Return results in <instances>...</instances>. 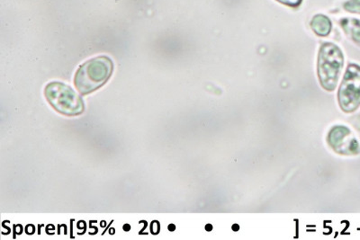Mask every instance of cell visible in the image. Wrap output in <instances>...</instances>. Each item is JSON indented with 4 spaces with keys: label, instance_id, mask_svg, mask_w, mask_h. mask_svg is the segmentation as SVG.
<instances>
[{
    "label": "cell",
    "instance_id": "6da1fadb",
    "mask_svg": "<svg viewBox=\"0 0 360 240\" xmlns=\"http://www.w3.org/2000/svg\"><path fill=\"white\" fill-rule=\"evenodd\" d=\"M114 62L108 56L90 59L79 67L74 76V86L80 94L85 95L98 91L111 78Z\"/></svg>",
    "mask_w": 360,
    "mask_h": 240
},
{
    "label": "cell",
    "instance_id": "7a4b0ae2",
    "mask_svg": "<svg viewBox=\"0 0 360 240\" xmlns=\"http://www.w3.org/2000/svg\"><path fill=\"white\" fill-rule=\"evenodd\" d=\"M344 66L342 50L332 43H324L318 54L317 72L320 84L327 91H334Z\"/></svg>",
    "mask_w": 360,
    "mask_h": 240
},
{
    "label": "cell",
    "instance_id": "3957f363",
    "mask_svg": "<svg viewBox=\"0 0 360 240\" xmlns=\"http://www.w3.org/2000/svg\"><path fill=\"white\" fill-rule=\"evenodd\" d=\"M44 95L54 110L67 116H76L85 110L82 97L72 88L63 82L49 83L45 86Z\"/></svg>",
    "mask_w": 360,
    "mask_h": 240
},
{
    "label": "cell",
    "instance_id": "277c9868",
    "mask_svg": "<svg viewBox=\"0 0 360 240\" xmlns=\"http://www.w3.org/2000/svg\"><path fill=\"white\" fill-rule=\"evenodd\" d=\"M340 109L346 114L354 113L360 107V66L350 63L347 67L338 92Z\"/></svg>",
    "mask_w": 360,
    "mask_h": 240
},
{
    "label": "cell",
    "instance_id": "5b68a950",
    "mask_svg": "<svg viewBox=\"0 0 360 240\" xmlns=\"http://www.w3.org/2000/svg\"><path fill=\"white\" fill-rule=\"evenodd\" d=\"M328 143L340 155L356 156L360 153V144L355 134L346 126H335L328 134Z\"/></svg>",
    "mask_w": 360,
    "mask_h": 240
},
{
    "label": "cell",
    "instance_id": "8992f818",
    "mask_svg": "<svg viewBox=\"0 0 360 240\" xmlns=\"http://www.w3.org/2000/svg\"><path fill=\"white\" fill-rule=\"evenodd\" d=\"M310 27L318 36L326 37L332 32L333 24L326 15L319 14L311 18Z\"/></svg>",
    "mask_w": 360,
    "mask_h": 240
},
{
    "label": "cell",
    "instance_id": "52a82bcc",
    "mask_svg": "<svg viewBox=\"0 0 360 240\" xmlns=\"http://www.w3.org/2000/svg\"><path fill=\"white\" fill-rule=\"evenodd\" d=\"M340 27L343 29L344 33L350 40L360 46V20L359 19L346 18H342L340 22Z\"/></svg>",
    "mask_w": 360,
    "mask_h": 240
},
{
    "label": "cell",
    "instance_id": "ba28073f",
    "mask_svg": "<svg viewBox=\"0 0 360 240\" xmlns=\"http://www.w3.org/2000/svg\"><path fill=\"white\" fill-rule=\"evenodd\" d=\"M343 8L347 12L360 15V0H349V1L344 3Z\"/></svg>",
    "mask_w": 360,
    "mask_h": 240
},
{
    "label": "cell",
    "instance_id": "9c48e42d",
    "mask_svg": "<svg viewBox=\"0 0 360 240\" xmlns=\"http://www.w3.org/2000/svg\"><path fill=\"white\" fill-rule=\"evenodd\" d=\"M276 1L281 3V4L291 6V8H297V6L302 4L303 0H276Z\"/></svg>",
    "mask_w": 360,
    "mask_h": 240
},
{
    "label": "cell",
    "instance_id": "30bf717a",
    "mask_svg": "<svg viewBox=\"0 0 360 240\" xmlns=\"http://www.w3.org/2000/svg\"><path fill=\"white\" fill-rule=\"evenodd\" d=\"M150 232H152L153 235H157L158 233L160 232V222H157V220H154L152 223V226H150Z\"/></svg>",
    "mask_w": 360,
    "mask_h": 240
},
{
    "label": "cell",
    "instance_id": "8fae6325",
    "mask_svg": "<svg viewBox=\"0 0 360 240\" xmlns=\"http://www.w3.org/2000/svg\"><path fill=\"white\" fill-rule=\"evenodd\" d=\"M123 229L124 232H130L131 226L129 225V224H124Z\"/></svg>",
    "mask_w": 360,
    "mask_h": 240
},
{
    "label": "cell",
    "instance_id": "7c38bea8",
    "mask_svg": "<svg viewBox=\"0 0 360 240\" xmlns=\"http://www.w3.org/2000/svg\"><path fill=\"white\" fill-rule=\"evenodd\" d=\"M168 229H169V232H174L176 227L174 225H173V224H170Z\"/></svg>",
    "mask_w": 360,
    "mask_h": 240
}]
</instances>
